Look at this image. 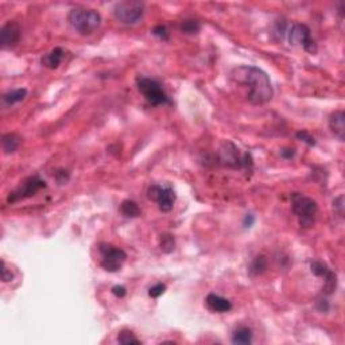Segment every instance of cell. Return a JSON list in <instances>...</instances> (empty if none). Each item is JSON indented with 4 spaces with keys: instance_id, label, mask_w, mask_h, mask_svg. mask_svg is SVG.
I'll list each match as a JSON object with an SVG mask.
<instances>
[{
    "instance_id": "cell-2",
    "label": "cell",
    "mask_w": 345,
    "mask_h": 345,
    "mask_svg": "<svg viewBox=\"0 0 345 345\" xmlns=\"http://www.w3.org/2000/svg\"><path fill=\"white\" fill-rule=\"evenodd\" d=\"M70 26L80 35H92L101 26V15L92 8H73L68 15Z\"/></svg>"
},
{
    "instance_id": "cell-12",
    "label": "cell",
    "mask_w": 345,
    "mask_h": 345,
    "mask_svg": "<svg viewBox=\"0 0 345 345\" xmlns=\"http://www.w3.org/2000/svg\"><path fill=\"white\" fill-rule=\"evenodd\" d=\"M205 303H207L208 309L212 310V312H216V313H226V312H229L232 309V303L226 298L214 293L208 294Z\"/></svg>"
},
{
    "instance_id": "cell-28",
    "label": "cell",
    "mask_w": 345,
    "mask_h": 345,
    "mask_svg": "<svg viewBox=\"0 0 345 345\" xmlns=\"http://www.w3.org/2000/svg\"><path fill=\"white\" fill-rule=\"evenodd\" d=\"M342 201H344V197L342 196H340V197H337V199L334 200V203H333V205H334V208L338 210V213H340V216H342L344 214V212H342Z\"/></svg>"
},
{
    "instance_id": "cell-4",
    "label": "cell",
    "mask_w": 345,
    "mask_h": 345,
    "mask_svg": "<svg viewBox=\"0 0 345 345\" xmlns=\"http://www.w3.org/2000/svg\"><path fill=\"white\" fill-rule=\"evenodd\" d=\"M136 85H138L139 92L144 96V99L151 105L158 107V105H170L171 104L169 96L166 95L162 85L157 80L142 75L136 79Z\"/></svg>"
},
{
    "instance_id": "cell-29",
    "label": "cell",
    "mask_w": 345,
    "mask_h": 345,
    "mask_svg": "<svg viewBox=\"0 0 345 345\" xmlns=\"http://www.w3.org/2000/svg\"><path fill=\"white\" fill-rule=\"evenodd\" d=\"M255 222V217L252 216V214H247L246 217H244V221H243V225H244V228H251V226L254 225Z\"/></svg>"
},
{
    "instance_id": "cell-19",
    "label": "cell",
    "mask_w": 345,
    "mask_h": 345,
    "mask_svg": "<svg viewBox=\"0 0 345 345\" xmlns=\"http://www.w3.org/2000/svg\"><path fill=\"white\" fill-rule=\"evenodd\" d=\"M267 270V259L260 255V256H256V258L252 260L250 267V273L252 275H260L263 274L264 271Z\"/></svg>"
},
{
    "instance_id": "cell-8",
    "label": "cell",
    "mask_w": 345,
    "mask_h": 345,
    "mask_svg": "<svg viewBox=\"0 0 345 345\" xmlns=\"http://www.w3.org/2000/svg\"><path fill=\"white\" fill-rule=\"evenodd\" d=\"M147 197L158 204L162 212H170L177 200L174 189L170 185H151L147 190Z\"/></svg>"
},
{
    "instance_id": "cell-27",
    "label": "cell",
    "mask_w": 345,
    "mask_h": 345,
    "mask_svg": "<svg viewBox=\"0 0 345 345\" xmlns=\"http://www.w3.org/2000/svg\"><path fill=\"white\" fill-rule=\"evenodd\" d=\"M112 293H113V295L118 298H123L126 294H127V290H126V287H123V286H113L112 287Z\"/></svg>"
},
{
    "instance_id": "cell-7",
    "label": "cell",
    "mask_w": 345,
    "mask_h": 345,
    "mask_svg": "<svg viewBox=\"0 0 345 345\" xmlns=\"http://www.w3.org/2000/svg\"><path fill=\"white\" fill-rule=\"evenodd\" d=\"M287 40L293 46H301L308 53L314 54L317 52V45L310 34V28L306 24L294 23L287 31Z\"/></svg>"
},
{
    "instance_id": "cell-15",
    "label": "cell",
    "mask_w": 345,
    "mask_h": 345,
    "mask_svg": "<svg viewBox=\"0 0 345 345\" xmlns=\"http://www.w3.org/2000/svg\"><path fill=\"white\" fill-rule=\"evenodd\" d=\"M27 96V89L26 88H18L11 92H7L6 95H3V103L6 107H11L14 104H18L20 101H23Z\"/></svg>"
},
{
    "instance_id": "cell-10",
    "label": "cell",
    "mask_w": 345,
    "mask_h": 345,
    "mask_svg": "<svg viewBox=\"0 0 345 345\" xmlns=\"http://www.w3.org/2000/svg\"><path fill=\"white\" fill-rule=\"evenodd\" d=\"M22 36V28L18 22L10 20L0 28V45L3 49H12L19 44Z\"/></svg>"
},
{
    "instance_id": "cell-26",
    "label": "cell",
    "mask_w": 345,
    "mask_h": 345,
    "mask_svg": "<svg viewBox=\"0 0 345 345\" xmlns=\"http://www.w3.org/2000/svg\"><path fill=\"white\" fill-rule=\"evenodd\" d=\"M12 278H14V275L11 274V271H8L7 266H6V262L2 260V281L10 282Z\"/></svg>"
},
{
    "instance_id": "cell-22",
    "label": "cell",
    "mask_w": 345,
    "mask_h": 345,
    "mask_svg": "<svg viewBox=\"0 0 345 345\" xmlns=\"http://www.w3.org/2000/svg\"><path fill=\"white\" fill-rule=\"evenodd\" d=\"M181 30H182L185 34H197V32L201 30V24L197 20H185L182 24H181Z\"/></svg>"
},
{
    "instance_id": "cell-9",
    "label": "cell",
    "mask_w": 345,
    "mask_h": 345,
    "mask_svg": "<svg viewBox=\"0 0 345 345\" xmlns=\"http://www.w3.org/2000/svg\"><path fill=\"white\" fill-rule=\"evenodd\" d=\"M44 187H46V183H45L44 179H41L38 175H34V177H30V178L26 179L16 190L10 193L7 201L8 203H16L19 200L28 199V197L35 195L36 191L44 189Z\"/></svg>"
},
{
    "instance_id": "cell-23",
    "label": "cell",
    "mask_w": 345,
    "mask_h": 345,
    "mask_svg": "<svg viewBox=\"0 0 345 345\" xmlns=\"http://www.w3.org/2000/svg\"><path fill=\"white\" fill-rule=\"evenodd\" d=\"M165 291H166V285H163V283H157V285H154L150 290H148V295H150L151 298H158L161 297Z\"/></svg>"
},
{
    "instance_id": "cell-30",
    "label": "cell",
    "mask_w": 345,
    "mask_h": 345,
    "mask_svg": "<svg viewBox=\"0 0 345 345\" xmlns=\"http://www.w3.org/2000/svg\"><path fill=\"white\" fill-rule=\"evenodd\" d=\"M281 155L286 159H291L295 155V150H293V148H285V150L281 151Z\"/></svg>"
},
{
    "instance_id": "cell-18",
    "label": "cell",
    "mask_w": 345,
    "mask_h": 345,
    "mask_svg": "<svg viewBox=\"0 0 345 345\" xmlns=\"http://www.w3.org/2000/svg\"><path fill=\"white\" fill-rule=\"evenodd\" d=\"M120 212L126 216V217H138L140 216V209H139L138 204L132 200H124L122 205H120Z\"/></svg>"
},
{
    "instance_id": "cell-24",
    "label": "cell",
    "mask_w": 345,
    "mask_h": 345,
    "mask_svg": "<svg viewBox=\"0 0 345 345\" xmlns=\"http://www.w3.org/2000/svg\"><path fill=\"white\" fill-rule=\"evenodd\" d=\"M152 35H155L157 38H159V40H162V41L169 40V32H167L166 27L162 26V24L155 26V27L152 28Z\"/></svg>"
},
{
    "instance_id": "cell-6",
    "label": "cell",
    "mask_w": 345,
    "mask_h": 345,
    "mask_svg": "<svg viewBox=\"0 0 345 345\" xmlns=\"http://www.w3.org/2000/svg\"><path fill=\"white\" fill-rule=\"evenodd\" d=\"M99 251L101 254V267L109 273H116L123 266V263L127 259V255L122 248L108 244V243H100Z\"/></svg>"
},
{
    "instance_id": "cell-14",
    "label": "cell",
    "mask_w": 345,
    "mask_h": 345,
    "mask_svg": "<svg viewBox=\"0 0 345 345\" xmlns=\"http://www.w3.org/2000/svg\"><path fill=\"white\" fill-rule=\"evenodd\" d=\"M329 127L338 140L344 142L345 139V113L344 111H336L330 115Z\"/></svg>"
},
{
    "instance_id": "cell-1",
    "label": "cell",
    "mask_w": 345,
    "mask_h": 345,
    "mask_svg": "<svg viewBox=\"0 0 345 345\" xmlns=\"http://www.w3.org/2000/svg\"><path fill=\"white\" fill-rule=\"evenodd\" d=\"M235 85L244 89V96L252 105H263L273 99L274 91L266 71L251 65H242L231 71Z\"/></svg>"
},
{
    "instance_id": "cell-5",
    "label": "cell",
    "mask_w": 345,
    "mask_h": 345,
    "mask_svg": "<svg viewBox=\"0 0 345 345\" xmlns=\"http://www.w3.org/2000/svg\"><path fill=\"white\" fill-rule=\"evenodd\" d=\"M116 20L123 24H136L144 15V4L135 0L120 2L113 8Z\"/></svg>"
},
{
    "instance_id": "cell-21",
    "label": "cell",
    "mask_w": 345,
    "mask_h": 345,
    "mask_svg": "<svg viewBox=\"0 0 345 345\" xmlns=\"http://www.w3.org/2000/svg\"><path fill=\"white\" fill-rule=\"evenodd\" d=\"M175 247V242H174V236L170 234H165L161 236V250L166 254H170L171 251L174 250Z\"/></svg>"
},
{
    "instance_id": "cell-20",
    "label": "cell",
    "mask_w": 345,
    "mask_h": 345,
    "mask_svg": "<svg viewBox=\"0 0 345 345\" xmlns=\"http://www.w3.org/2000/svg\"><path fill=\"white\" fill-rule=\"evenodd\" d=\"M118 342L123 345H131V344H140V340L136 338V336L130 330L124 329L122 330L118 336Z\"/></svg>"
},
{
    "instance_id": "cell-13",
    "label": "cell",
    "mask_w": 345,
    "mask_h": 345,
    "mask_svg": "<svg viewBox=\"0 0 345 345\" xmlns=\"http://www.w3.org/2000/svg\"><path fill=\"white\" fill-rule=\"evenodd\" d=\"M65 50L62 48H54L52 52H49L48 54H45L42 58H41V64L45 68L50 69V70H54L61 65L62 60H64Z\"/></svg>"
},
{
    "instance_id": "cell-25",
    "label": "cell",
    "mask_w": 345,
    "mask_h": 345,
    "mask_svg": "<svg viewBox=\"0 0 345 345\" xmlns=\"http://www.w3.org/2000/svg\"><path fill=\"white\" fill-rule=\"evenodd\" d=\"M297 138L299 139V140H302V142H305L306 144H309V146H314V144H316V140H314V138L310 135L309 132L306 131L297 132Z\"/></svg>"
},
{
    "instance_id": "cell-17",
    "label": "cell",
    "mask_w": 345,
    "mask_h": 345,
    "mask_svg": "<svg viewBox=\"0 0 345 345\" xmlns=\"http://www.w3.org/2000/svg\"><path fill=\"white\" fill-rule=\"evenodd\" d=\"M20 144V138L16 134H4L2 138V147L6 154H12L18 150Z\"/></svg>"
},
{
    "instance_id": "cell-3",
    "label": "cell",
    "mask_w": 345,
    "mask_h": 345,
    "mask_svg": "<svg viewBox=\"0 0 345 345\" xmlns=\"http://www.w3.org/2000/svg\"><path fill=\"white\" fill-rule=\"evenodd\" d=\"M291 209L297 216L302 228H310L316 222L318 213V205L313 199L302 193L291 195Z\"/></svg>"
},
{
    "instance_id": "cell-11",
    "label": "cell",
    "mask_w": 345,
    "mask_h": 345,
    "mask_svg": "<svg viewBox=\"0 0 345 345\" xmlns=\"http://www.w3.org/2000/svg\"><path fill=\"white\" fill-rule=\"evenodd\" d=\"M310 269H312V273L318 277H322L325 279V285H324V291L326 294H332L337 287V277L334 274L333 271L330 270L329 267L326 266L325 263L318 262V260H314L310 264Z\"/></svg>"
},
{
    "instance_id": "cell-16",
    "label": "cell",
    "mask_w": 345,
    "mask_h": 345,
    "mask_svg": "<svg viewBox=\"0 0 345 345\" xmlns=\"http://www.w3.org/2000/svg\"><path fill=\"white\" fill-rule=\"evenodd\" d=\"M252 330L247 326H242L235 330L232 334V344L238 345H250L252 342Z\"/></svg>"
}]
</instances>
